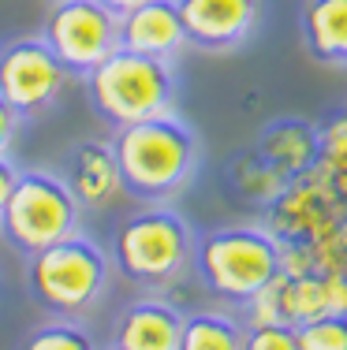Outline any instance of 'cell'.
Instances as JSON below:
<instances>
[{"label": "cell", "instance_id": "obj_1", "mask_svg": "<svg viewBox=\"0 0 347 350\" xmlns=\"http://www.w3.org/2000/svg\"><path fill=\"white\" fill-rule=\"evenodd\" d=\"M112 149L123 190L138 202L176 198L179 190L191 187L202 164V138L176 108L112 131Z\"/></svg>", "mask_w": 347, "mask_h": 350}, {"label": "cell", "instance_id": "obj_2", "mask_svg": "<svg viewBox=\"0 0 347 350\" xmlns=\"http://www.w3.org/2000/svg\"><path fill=\"white\" fill-rule=\"evenodd\" d=\"M261 224L284 246V272L340 269L347 246V209L318 168L287 179L277 202L261 209Z\"/></svg>", "mask_w": 347, "mask_h": 350}, {"label": "cell", "instance_id": "obj_3", "mask_svg": "<svg viewBox=\"0 0 347 350\" xmlns=\"http://www.w3.org/2000/svg\"><path fill=\"white\" fill-rule=\"evenodd\" d=\"M27 295L53 317H79L94 313L112 287V254L86 231L60 239V243L38 250L27 257Z\"/></svg>", "mask_w": 347, "mask_h": 350}, {"label": "cell", "instance_id": "obj_4", "mask_svg": "<svg viewBox=\"0 0 347 350\" xmlns=\"http://www.w3.org/2000/svg\"><path fill=\"white\" fill-rule=\"evenodd\" d=\"M194 265V231L187 216L164 202H146L116 228L112 269L146 291H168Z\"/></svg>", "mask_w": 347, "mask_h": 350}, {"label": "cell", "instance_id": "obj_5", "mask_svg": "<svg viewBox=\"0 0 347 350\" xmlns=\"http://www.w3.org/2000/svg\"><path fill=\"white\" fill-rule=\"evenodd\" d=\"M82 86H86V101L94 116L112 131L172 112L179 97V79L172 60L131 53L123 45H116L97 68L82 75Z\"/></svg>", "mask_w": 347, "mask_h": 350}, {"label": "cell", "instance_id": "obj_6", "mask_svg": "<svg viewBox=\"0 0 347 350\" xmlns=\"http://www.w3.org/2000/svg\"><path fill=\"white\" fill-rule=\"evenodd\" d=\"M284 269V246L266 224H220L194 239V272L213 298L246 306Z\"/></svg>", "mask_w": 347, "mask_h": 350}, {"label": "cell", "instance_id": "obj_7", "mask_svg": "<svg viewBox=\"0 0 347 350\" xmlns=\"http://www.w3.org/2000/svg\"><path fill=\"white\" fill-rule=\"evenodd\" d=\"M82 228V205L53 168H19L0 213V235L19 257L60 243Z\"/></svg>", "mask_w": 347, "mask_h": 350}, {"label": "cell", "instance_id": "obj_8", "mask_svg": "<svg viewBox=\"0 0 347 350\" xmlns=\"http://www.w3.org/2000/svg\"><path fill=\"white\" fill-rule=\"evenodd\" d=\"M71 71L41 34H19L0 45V97L23 116V123L49 116L68 94Z\"/></svg>", "mask_w": 347, "mask_h": 350}, {"label": "cell", "instance_id": "obj_9", "mask_svg": "<svg viewBox=\"0 0 347 350\" xmlns=\"http://www.w3.org/2000/svg\"><path fill=\"white\" fill-rule=\"evenodd\" d=\"M41 41L71 71V79H82L120 45V15L101 0H53L41 23Z\"/></svg>", "mask_w": 347, "mask_h": 350}, {"label": "cell", "instance_id": "obj_10", "mask_svg": "<svg viewBox=\"0 0 347 350\" xmlns=\"http://www.w3.org/2000/svg\"><path fill=\"white\" fill-rule=\"evenodd\" d=\"M183 34L202 53H235L254 38L261 0H176Z\"/></svg>", "mask_w": 347, "mask_h": 350}, {"label": "cell", "instance_id": "obj_11", "mask_svg": "<svg viewBox=\"0 0 347 350\" xmlns=\"http://www.w3.org/2000/svg\"><path fill=\"white\" fill-rule=\"evenodd\" d=\"M68 183V190L75 194L82 213H101L116 202V194L123 190L120 183V164H116L112 138H79L68 146L64 164L56 168Z\"/></svg>", "mask_w": 347, "mask_h": 350}, {"label": "cell", "instance_id": "obj_12", "mask_svg": "<svg viewBox=\"0 0 347 350\" xmlns=\"http://www.w3.org/2000/svg\"><path fill=\"white\" fill-rule=\"evenodd\" d=\"M280 321L299 328L329 313H347V272L344 269H303L277 276Z\"/></svg>", "mask_w": 347, "mask_h": 350}, {"label": "cell", "instance_id": "obj_13", "mask_svg": "<svg viewBox=\"0 0 347 350\" xmlns=\"http://www.w3.org/2000/svg\"><path fill=\"white\" fill-rule=\"evenodd\" d=\"M183 332V310L161 295H142L116 313L112 347L116 350H176Z\"/></svg>", "mask_w": 347, "mask_h": 350}, {"label": "cell", "instance_id": "obj_14", "mask_svg": "<svg viewBox=\"0 0 347 350\" xmlns=\"http://www.w3.org/2000/svg\"><path fill=\"white\" fill-rule=\"evenodd\" d=\"M120 45L157 60H176L187 49L176 0H142L120 15Z\"/></svg>", "mask_w": 347, "mask_h": 350}, {"label": "cell", "instance_id": "obj_15", "mask_svg": "<svg viewBox=\"0 0 347 350\" xmlns=\"http://www.w3.org/2000/svg\"><path fill=\"white\" fill-rule=\"evenodd\" d=\"M254 149H258L280 175L295 179V175H307V172L318 168L321 131H318V123L303 120V116H280V120H269L266 127L258 131Z\"/></svg>", "mask_w": 347, "mask_h": 350}, {"label": "cell", "instance_id": "obj_16", "mask_svg": "<svg viewBox=\"0 0 347 350\" xmlns=\"http://www.w3.org/2000/svg\"><path fill=\"white\" fill-rule=\"evenodd\" d=\"M299 30L310 60L325 68H347V0H307Z\"/></svg>", "mask_w": 347, "mask_h": 350}, {"label": "cell", "instance_id": "obj_17", "mask_svg": "<svg viewBox=\"0 0 347 350\" xmlns=\"http://www.w3.org/2000/svg\"><path fill=\"white\" fill-rule=\"evenodd\" d=\"M224 183L231 190V198H239L243 205L254 209H269L280 198V190L287 187V175H280L258 149H239L224 161Z\"/></svg>", "mask_w": 347, "mask_h": 350}, {"label": "cell", "instance_id": "obj_18", "mask_svg": "<svg viewBox=\"0 0 347 350\" xmlns=\"http://www.w3.org/2000/svg\"><path fill=\"white\" fill-rule=\"evenodd\" d=\"M246 324L228 310H194L183 313L176 350H243Z\"/></svg>", "mask_w": 347, "mask_h": 350}, {"label": "cell", "instance_id": "obj_19", "mask_svg": "<svg viewBox=\"0 0 347 350\" xmlns=\"http://www.w3.org/2000/svg\"><path fill=\"white\" fill-rule=\"evenodd\" d=\"M318 131H321L318 172L325 175V183L333 187V194L347 209V108L333 112L325 123H318Z\"/></svg>", "mask_w": 347, "mask_h": 350}, {"label": "cell", "instance_id": "obj_20", "mask_svg": "<svg viewBox=\"0 0 347 350\" xmlns=\"http://www.w3.org/2000/svg\"><path fill=\"white\" fill-rule=\"evenodd\" d=\"M19 350H101L97 339L82 328L79 321H68V317H53V321L38 324L23 336Z\"/></svg>", "mask_w": 347, "mask_h": 350}, {"label": "cell", "instance_id": "obj_21", "mask_svg": "<svg viewBox=\"0 0 347 350\" xmlns=\"http://www.w3.org/2000/svg\"><path fill=\"white\" fill-rule=\"evenodd\" d=\"M299 350H347V313H329L295 328Z\"/></svg>", "mask_w": 347, "mask_h": 350}, {"label": "cell", "instance_id": "obj_22", "mask_svg": "<svg viewBox=\"0 0 347 350\" xmlns=\"http://www.w3.org/2000/svg\"><path fill=\"white\" fill-rule=\"evenodd\" d=\"M243 350H299V339H295V328H292V324H284V321L246 324Z\"/></svg>", "mask_w": 347, "mask_h": 350}, {"label": "cell", "instance_id": "obj_23", "mask_svg": "<svg viewBox=\"0 0 347 350\" xmlns=\"http://www.w3.org/2000/svg\"><path fill=\"white\" fill-rule=\"evenodd\" d=\"M19 127H23V116L15 112V108L8 105L4 97H0V157L12 153L15 138H19Z\"/></svg>", "mask_w": 347, "mask_h": 350}, {"label": "cell", "instance_id": "obj_24", "mask_svg": "<svg viewBox=\"0 0 347 350\" xmlns=\"http://www.w3.org/2000/svg\"><path fill=\"white\" fill-rule=\"evenodd\" d=\"M15 175H19V168H15V161L12 157H0V213H4V202H8V194H12V187H15Z\"/></svg>", "mask_w": 347, "mask_h": 350}, {"label": "cell", "instance_id": "obj_25", "mask_svg": "<svg viewBox=\"0 0 347 350\" xmlns=\"http://www.w3.org/2000/svg\"><path fill=\"white\" fill-rule=\"evenodd\" d=\"M101 4L109 8V12H116V15H123V12H127V8L142 4V0H101Z\"/></svg>", "mask_w": 347, "mask_h": 350}, {"label": "cell", "instance_id": "obj_26", "mask_svg": "<svg viewBox=\"0 0 347 350\" xmlns=\"http://www.w3.org/2000/svg\"><path fill=\"white\" fill-rule=\"evenodd\" d=\"M340 269L347 272V246H344V257H340Z\"/></svg>", "mask_w": 347, "mask_h": 350}, {"label": "cell", "instance_id": "obj_27", "mask_svg": "<svg viewBox=\"0 0 347 350\" xmlns=\"http://www.w3.org/2000/svg\"><path fill=\"white\" fill-rule=\"evenodd\" d=\"M105 350H116V347H105Z\"/></svg>", "mask_w": 347, "mask_h": 350}, {"label": "cell", "instance_id": "obj_28", "mask_svg": "<svg viewBox=\"0 0 347 350\" xmlns=\"http://www.w3.org/2000/svg\"><path fill=\"white\" fill-rule=\"evenodd\" d=\"M49 4H53V0H49Z\"/></svg>", "mask_w": 347, "mask_h": 350}]
</instances>
